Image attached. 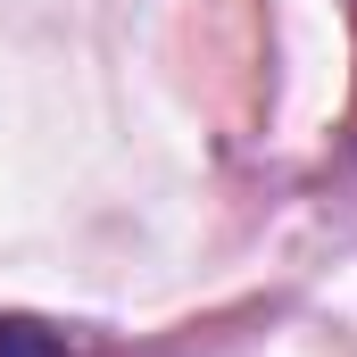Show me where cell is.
Segmentation results:
<instances>
[{
    "label": "cell",
    "instance_id": "1",
    "mask_svg": "<svg viewBox=\"0 0 357 357\" xmlns=\"http://www.w3.org/2000/svg\"><path fill=\"white\" fill-rule=\"evenodd\" d=\"M0 357H67V341L33 316H0Z\"/></svg>",
    "mask_w": 357,
    "mask_h": 357
}]
</instances>
